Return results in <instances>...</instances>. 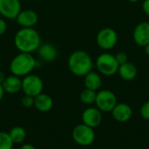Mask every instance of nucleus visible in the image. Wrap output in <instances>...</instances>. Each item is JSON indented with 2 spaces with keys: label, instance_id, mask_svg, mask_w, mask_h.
Listing matches in <instances>:
<instances>
[{
  "label": "nucleus",
  "instance_id": "1",
  "mask_svg": "<svg viewBox=\"0 0 149 149\" xmlns=\"http://www.w3.org/2000/svg\"><path fill=\"white\" fill-rule=\"evenodd\" d=\"M41 44V37L34 28H21L14 37V45L20 52L32 53Z\"/></svg>",
  "mask_w": 149,
  "mask_h": 149
},
{
  "label": "nucleus",
  "instance_id": "2",
  "mask_svg": "<svg viewBox=\"0 0 149 149\" xmlns=\"http://www.w3.org/2000/svg\"><path fill=\"white\" fill-rule=\"evenodd\" d=\"M68 68L70 72L78 77H84L93 70V63L91 56L84 51L73 52L68 58Z\"/></svg>",
  "mask_w": 149,
  "mask_h": 149
},
{
  "label": "nucleus",
  "instance_id": "3",
  "mask_svg": "<svg viewBox=\"0 0 149 149\" xmlns=\"http://www.w3.org/2000/svg\"><path fill=\"white\" fill-rule=\"evenodd\" d=\"M37 66V60L31 53L19 52L17 54L10 63V72L17 77H24L31 74Z\"/></svg>",
  "mask_w": 149,
  "mask_h": 149
},
{
  "label": "nucleus",
  "instance_id": "4",
  "mask_svg": "<svg viewBox=\"0 0 149 149\" xmlns=\"http://www.w3.org/2000/svg\"><path fill=\"white\" fill-rule=\"evenodd\" d=\"M95 65L98 71L102 75L107 77L116 74L120 66L115 58V56L109 52H104L100 54L96 59Z\"/></svg>",
  "mask_w": 149,
  "mask_h": 149
},
{
  "label": "nucleus",
  "instance_id": "5",
  "mask_svg": "<svg viewBox=\"0 0 149 149\" xmlns=\"http://www.w3.org/2000/svg\"><path fill=\"white\" fill-rule=\"evenodd\" d=\"M72 139L73 141L81 147H88L94 142L95 132L93 128L85 125L79 124L72 130Z\"/></svg>",
  "mask_w": 149,
  "mask_h": 149
},
{
  "label": "nucleus",
  "instance_id": "6",
  "mask_svg": "<svg viewBox=\"0 0 149 149\" xmlns=\"http://www.w3.org/2000/svg\"><path fill=\"white\" fill-rule=\"evenodd\" d=\"M44 83L40 77L35 74H28L22 79V91L25 95L36 97L43 93Z\"/></svg>",
  "mask_w": 149,
  "mask_h": 149
},
{
  "label": "nucleus",
  "instance_id": "7",
  "mask_svg": "<svg viewBox=\"0 0 149 149\" xmlns=\"http://www.w3.org/2000/svg\"><path fill=\"white\" fill-rule=\"evenodd\" d=\"M96 42L100 48L104 51H109L116 45L118 42V34L113 28H103L98 32Z\"/></svg>",
  "mask_w": 149,
  "mask_h": 149
},
{
  "label": "nucleus",
  "instance_id": "8",
  "mask_svg": "<svg viewBox=\"0 0 149 149\" xmlns=\"http://www.w3.org/2000/svg\"><path fill=\"white\" fill-rule=\"evenodd\" d=\"M94 103L101 112L109 113L117 105V97L110 90H101L97 93Z\"/></svg>",
  "mask_w": 149,
  "mask_h": 149
},
{
  "label": "nucleus",
  "instance_id": "9",
  "mask_svg": "<svg viewBox=\"0 0 149 149\" xmlns=\"http://www.w3.org/2000/svg\"><path fill=\"white\" fill-rule=\"evenodd\" d=\"M22 10L20 0H0V14L7 19H16Z\"/></svg>",
  "mask_w": 149,
  "mask_h": 149
},
{
  "label": "nucleus",
  "instance_id": "10",
  "mask_svg": "<svg viewBox=\"0 0 149 149\" xmlns=\"http://www.w3.org/2000/svg\"><path fill=\"white\" fill-rule=\"evenodd\" d=\"M81 120L83 124L95 128L99 127L102 122V113L101 111L97 107H88L85 109L81 115Z\"/></svg>",
  "mask_w": 149,
  "mask_h": 149
},
{
  "label": "nucleus",
  "instance_id": "11",
  "mask_svg": "<svg viewBox=\"0 0 149 149\" xmlns=\"http://www.w3.org/2000/svg\"><path fill=\"white\" fill-rule=\"evenodd\" d=\"M133 38L134 43L141 47L149 44V22H141L138 24L134 30Z\"/></svg>",
  "mask_w": 149,
  "mask_h": 149
},
{
  "label": "nucleus",
  "instance_id": "12",
  "mask_svg": "<svg viewBox=\"0 0 149 149\" xmlns=\"http://www.w3.org/2000/svg\"><path fill=\"white\" fill-rule=\"evenodd\" d=\"M16 20L22 28H32L38 24V16L32 10H24L19 12Z\"/></svg>",
  "mask_w": 149,
  "mask_h": 149
},
{
  "label": "nucleus",
  "instance_id": "13",
  "mask_svg": "<svg viewBox=\"0 0 149 149\" xmlns=\"http://www.w3.org/2000/svg\"><path fill=\"white\" fill-rule=\"evenodd\" d=\"M113 118L118 122H127L133 116L132 107L126 103H117L112 110Z\"/></svg>",
  "mask_w": 149,
  "mask_h": 149
},
{
  "label": "nucleus",
  "instance_id": "14",
  "mask_svg": "<svg viewBox=\"0 0 149 149\" xmlns=\"http://www.w3.org/2000/svg\"><path fill=\"white\" fill-rule=\"evenodd\" d=\"M37 52L39 58L45 62H52L58 57L57 48L50 43L41 44Z\"/></svg>",
  "mask_w": 149,
  "mask_h": 149
},
{
  "label": "nucleus",
  "instance_id": "15",
  "mask_svg": "<svg viewBox=\"0 0 149 149\" xmlns=\"http://www.w3.org/2000/svg\"><path fill=\"white\" fill-rule=\"evenodd\" d=\"M2 86L4 93L9 94L17 93L22 90V79L20 77L11 74L4 79L3 82L2 83Z\"/></svg>",
  "mask_w": 149,
  "mask_h": 149
},
{
  "label": "nucleus",
  "instance_id": "16",
  "mask_svg": "<svg viewBox=\"0 0 149 149\" xmlns=\"http://www.w3.org/2000/svg\"><path fill=\"white\" fill-rule=\"evenodd\" d=\"M34 107L38 111L46 113L52 108L53 100L50 95L41 93L40 94L34 97Z\"/></svg>",
  "mask_w": 149,
  "mask_h": 149
},
{
  "label": "nucleus",
  "instance_id": "17",
  "mask_svg": "<svg viewBox=\"0 0 149 149\" xmlns=\"http://www.w3.org/2000/svg\"><path fill=\"white\" fill-rule=\"evenodd\" d=\"M117 73L122 79L126 81H130L136 78L138 70H137L136 65L134 63H131L128 61L119 66Z\"/></svg>",
  "mask_w": 149,
  "mask_h": 149
},
{
  "label": "nucleus",
  "instance_id": "18",
  "mask_svg": "<svg viewBox=\"0 0 149 149\" xmlns=\"http://www.w3.org/2000/svg\"><path fill=\"white\" fill-rule=\"evenodd\" d=\"M84 85L86 88L97 91L100 88L102 85V79L100 75L93 71H91L86 75L84 76Z\"/></svg>",
  "mask_w": 149,
  "mask_h": 149
},
{
  "label": "nucleus",
  "instance_id": "19",
  "mask_svg": "<svg viewBox=\"0 0 149 149\" xmlns=\"http://www.w3.org/2000/svg\"><path fill=\"white\" fill-rule=\"evenodd\" d=\"M9 135L14 144H19L24 141V140L26 139L27 134L24 127L20 126H17V127H13L10 130Z\"/></svg>",
  "mask_w": 149,
  "mask_h": 149
},
{
  "label": "nucleus",
  "instance_id": "20",
  "mask_svg": "<svg viewBox=\"0 0 149 149\" xmlns=\"http://www.w3.org/2000/svg\"><path fill=\"white\" fill-rule=\"evenodd\" d=\"M96 91L88 89V88H85L79 94V99L80 101L86 105H92L95 102V99H96Z\"/></svg>",
  "mask_w": 149,
  "mask_h": 149
},
{
  "label": "nucleus",
  "instance_id": "21",
  "mask_svg": "<svg viewBox=\"0 0 149 149\" xmlns=\"http://www.w3.org/2000/svg\"><path fill=\"white\" fill-rule=\"evenodd\" d=\"M14 143L10 139L9 133L0 132V149H12Z\"/></svg>",
  "mask_w": 149,
  "mask_h": 149
},
{
  "label": "nucleus",
  "instance_id": "22",
  "mask_svg": "<svg viewBox=\"0 0 149 149\" xmlns=\"http://www.w3.org/2000/svg\"><path fill=\"white\" fill-rule=\"evenodd\" d=\"M22 106L25 108H31V107H34V97L30 95H25L22 98L21 100Z\"/></svg>",
  "mask_w": 149,
  "mask_h": 149
},
{
  "label": "nucleus",
  "instance_id": "23",
  "mask_svg": "<svg viewBox=\"0 0 149 149\" xmlns=\"http://www.w3.org/2000/svg\"><path fill=\"white\" fill-rule=\"evenodd\" d=\"M140 113H141V116L144 120H149V101L145 102L141 106V110H140Z\"/></svg>",
  "mask_w": 149,
  "mask_h": 149
},
{
  "label": "nucleus",
  "instance_id": "24",
  "mask_svg": "<svg viewBox=\"0 0 149 149\" xmlns=\"http://www.w3.org/2000/svg\"><path fill=\"white\" fill-rule=\"evenodd\" d=\"M114 56H115V58H116V60H117V62H118V64L120 65H123V64H125L127 62H128L127 55L125 52H118Z\"/></svg>",
  "mask_w": 149,
  "mask_h": 149
},
{
  "label": "nucleus",
  "instance_id": "25",
  "mask_svg": "<svg viewBox=\"0 0 149 149\" xmlns=\"http://www.w3.org/2000/svg\"><path fill=\"white\" fill-rule=\"evenodd\" d=\"M7 30V23L4 19L0 18V37L5 33Z\"/></svg>",
  "mask_w": 149,
  "mask_h": 149
},
{
  "label": "nucleus",
  "instance_id": "26",
  "mask_svg": "<svg viewBox=\"0 0 149 149\" xmlns=\"http://www.w3.org/2000/svg\"><path fill=\"white\" fill-rule=\"evenodd\" d=\"M142 10L148 16H149V0H144L143 1Z\"/></svg>",
  "mask_w": 149,
  "mask_h": 149
},
{
  "label": "nucleus",
  "instance_id": "27",
  "mask_svg": "<svg viewBox=\"0 0 149 149\" xmlns=\"http://www.w3.org/2000/svg\"><path fill=\"white\" fill-rule=\"evenodd\" d=\"M20 149H37L32 144H30V143H25V144H23L21 146Z\"/></svg>",
  "mask_w": 149,
  "mask_h": 149
},
{
  "label": "nucleus",
  "instance_id": "28",
  "mask_svg": "<svg viewBox=\"0 0 149 149\" xmlns=\"http://www.w3.org/2000/svg\"><path fill=\"white\" fill-rule=\"evenodd\" d=\"M5 78H6V76H5L4 72H3V71L0 70V84H1V85H2V83L3 82V80H4Z\"/></svg>",
  "mask_w": 149,
  "mask_h": 149
},
{
  "label": "nucleus",
  "instance_id": "29",
  "mask_svg": "<svg viewBox=\"0 0 149 149\" xmlns=\"http://www.w3.org/2000/svg\"><path fill=\"white\" fill-rule=\"evenodd\" d=\"M3 95H4V91H3V88L2 85L0 84V101L3 98Z\"/></svg>",
  "mask_w": 149,
  "mask_h": 149
},
{
  "label": "nucleus",
  "instance_id": "30",
  "mask_svg": "<svg viewBox=\"0 0 149 149\" xmlns=\"http://www.w3.org/2000/svg\"><path fill=\"white\" fill-rule=\"evenodd\" d=\"M144 48H145V52H146V54L149 57V44L148 45H147Z\"/></svg>",
  "mask_w": 149,
  "mask_h": 149
},
{
  "label": "nucleus",
  "instance_id": "31",
  "mask_svg": "<svg viewBox=\"0 0 149 149\" xmlns=\"http://www.w3.org/2000/svg\"><path fill=\"white\" fill-rule=\"evenodd\" d=\"M128 2H130V3H136V2H138L139 0H127Z\"/></svg>",
  "mask_w": 149,
  "mask_h": 149
}]
</instances>
